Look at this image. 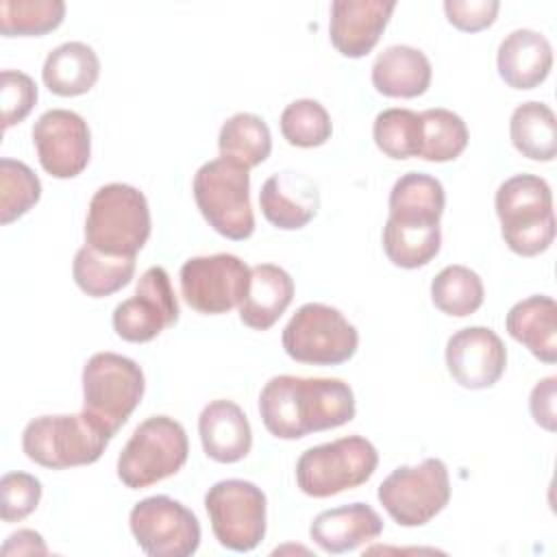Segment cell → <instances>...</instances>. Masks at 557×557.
Listing matches in <instances>:
<instances>
[{
  "mask_svg": "<svg viewBox=\"0 0 557 557\" xmlns=\"http://www.w3.org/2000/svg\"><path fill=\"white\" fill-rule=\"evenodd\" d=\"M191 189L202 218L215 233L235 242L248 239L255 233L246 165L226 157L207 161L194 174Z\"/></svg>",
  "mask_w": 557,
  "mask_h": 557,
  "instance_id": "cell-5",
  "label": "cell"
},
{
  "mask_svg": "<svg viewBox=\"0 0 557 557\" xmlns=\"http://www.w3.org/2000/svg\"><path fill=\"white\" fill-rule=\"evenodd\" d=\"M131 533L150 557H189L200 546V522L191 509L170 496H148L128 516Z\"/></svg>",
  "mask_w": 557,
  "mask_h": 557,
  "instance_id": "cell-12",
  "label": "cell"
},
{
  "mask_svg": "<svg viewBox=\"0 0 557 557\" xmlns=\"http://www.w3.org/2000/svg\"><path fill=\"white\" fill-rule=\"evenodd\" d=\"M507 333L544 363L557 361V305L537 294L516 302L505 318Z\"/></svg>",
  "mask_w": 557,
  "mask_h": 557,
  "instance_id": "cell-24",
  "label": "cell"
},
{
  "mask_svg": "<svg viewBox=\"0 0 557 557\" xmlns=\"http://www.w3.org/2000/svg\"><path fill=\"white\" fill-rule=\"evenodd\" d=\"M135 274V257L104 255L89 244L74 255L72 276L81 292L91 298H104L126 287Z\"/></svg>",
  "mask_w": 557,
  "mask_h": 557,
  "instance_id": "cell-28",
  "label": "cell"
},
{
  "mask_svg": "<svg viewBox=\"0 0 557 557\" xmlns=\"http://www.w3.org/2000/svg\"><path fill=\"white\" fill-rule=\"evenodd\" d=\"M422 122V139H420V152L418 157L424 161H453L457 159L466 146H468V126L450 109H426L420 113Z\"/></svg>",
  "mask_w": 557,
  "mask_h": 557,
  "instance_id": "cell-32",
  "label": "cell"
},
{
  "mask_svg": "<svg viewBox=\"0 0 557 557\" xmlns=\"http://www.w3.org/2000/svg\"><path fill=\"white\" fill-rule=\"evenodd\" d=\"M394 0H335L331 2L329 35L335 50L348 59L366 57L381 39Z\"/></svg>",
  "mask_w": 557,
  "mask_h": 557,
  "instance_id": "cell-17",
  "label": "cell"
},
{
  "mask_svg": "<svg viewBox=\"0 0 557 557\" xmlns=\"http://www.w3.org/2000/svg\"><path fill=\"white\" fill-rule=\"evenodd\" d=\"M431 61L413 46H387L372 63V85L389 98H418L431 85Z\"/></svg>",
  "mask_w": 557,
  "mask_h": 557,
  "instance_id": "cell-23",
  "label": "cell"
},
{
  "mask_svg": "<svg viewBox=\"0 0 557 557\" xmlns=\"http://www.w3.org/2000/svg\"><path fill=\"white\" fill-rule=\"evenodd\" d=\"M178 320V302L170 274L161 265L148 268L135 287V294L113 309L115 333L133 344L154 339L163 329Z\"/></svg>",
  "mask_w": 557,
  "mask_h": 557,
  "instance_id": "cell-14",
  "label": "cell"
},
{
  "mask_svg": "<svg viewBox=\"0 0 557 557\" xmlns=\"http://www.w3.org/2000/svg\"><path fill=\"white\" fill-rule=\"evenodd\" d=\"M372 137L376 148L389 159L418 157L422 139L420 113L400 107L385 109L374 117Z\"/></svg>",
  "mask_w": 557,
  "mask_h": 557,
  "instance_id": "cell-34",
  "label": "cell"
},
{
  "mask_svg": "<svg viewBox=\"0 0 557 557\" xmlns=\"http://www.w3.org/2000/svg\"><path fill=\"white\" fill-rule=\"evenodd\" d=\"M0 516L4 522H20L41 500V483L28 472H7L0 479Z\"/></svg>",
  "mask_w": 557,
  "mask_h": 557,
  "instance_id": "cell-37",
  "label": "cell"
},
{
  "mask_svg": "<svg viewBox=\"0 0 557 557\" xmlns=\"http://www.w3.org/2000/svg\"><path fill=\"white\" fill-rule=\"evenodd\" d=\"M220 157L233 159L248 170L263 163L272 152V135L268 124L255 113L231 115L218 135Z\"/></svg>",
  "mask_w": 557,
  "mask_h": 557,
  "instance_id": "cell-30",
  "label": "cell"
},
{
  "mask_svg": "<svg viewBox=\"0 0 557 557\" xmlns=\"http://www.w3.org/2000/svg\"><path fill=\"white\" fill-rule=\"evenodd\" d=\"M259 207L272 226L281 231H296L315 218L320 191L307 174L283 170L265 178L261 185Z\"/></svg>",
  "mask_w": 557,
  "mask_h": 557,
  "instance_id": "cell-18",
  "label": "cell"
},
{
  "mask_svg": "<svg viewBox=\"0 0 557 557\" xmlns=\"http://www.w3.org/2000/svg\"><path fill=\"white\" fill-rule=\"evenodd\" d=\"M376 466L374 444L361 435H346L307 448L296 461V483L302 494L326 498L363 485Z\"/></svg>",
  "mask_w": 557,
  "mask_h": 557,
  "instance_id": "cell-7",
  "label": "cell"
},
{
  "mask_svg": "<svg viewBox=\"0 0 557 557\" xmlns=\"http://www.w3.org/2000/svg\"><path fill=\"white\" fill-rule=\"evenodd\" d=\"M496 65L500 78L513 89H533L546 81L553 67L550 41L531 28H516L498 46Z\"/></svg>",
  "mask_w": 557,
  "mask_h": 557,
  "instance_id": "cell-21",
  "label": "cell"
},
{
  "mask_svg": "<svg viewBox=\"0 0 557 557\" xmlns=\"http://www.w3.org/2000/svg\"><path fill=\"white\" fill-rule=\"evenodd\" d=\"M263 426L278 440H300L355 418V394L342 379L272 376L259 394Z\"/></svg>",
  "mask_w": 557,
  "mask_h": 557,
  "instance_id": "cell-1",
  "label": "cell"
},
{
  "mask_svg": "<svg viewBox=\"0 0 557 557\" xmlns=\"http://www.w3.org/2000/svg\"><path fill=\"white\" fill-rule=\"evenodd\" d=\"M500 235L509 250L535 257L555 239V213L550 185L535 174H516L500 183L494 198Z\"/></svg>",
  "mask_w": 557,
  "mask_h": 557,
  "instance_id": "cell-2",
  "label": "cell"
},
{
  "mask_svg": "<svg viewBox=\"0 0 557 557\" xmlns=\"http://www.w3.org/2000/svg\"><path fill=\"white\" fill-rule=\"evenodd\" d=\"M189 453L183 424L170 416L146 418L117 457V476L128 490H144L176 474Z\"/></svg>",
  "mask_w": 557,
  "mask_h": 557,
  "instance_id": "cell-8",
  "label": "cell"
},
{
  "mask_svg": "<svg viewBox=\"0 0 557 557\" xmlns=\"http://www.w3.org/2000/svg\"><path fill=\"white\" fill-rule=\"evenodd\" d=\"M37 102L35 81L20 70H2L0 74V104H2V131L20 124Z\"/></svg>",
  "mask_w": 557,
  "mask_h": 557,
  "instance_id": "cell-38",
  "label": "cell"
},
{
  "mask_svg": "<svg viewBox=\"0 0 557 557\" xmlns=\"http://www.w3.org/2000/svg\"><path fill=\"white\" fill-rule=\"evenodd\" d=\"M41 196L37 174L22 161L0 159V222L11 224L30 211Z\"/></svg>",
  "mask_w": 557,
  "mask_h": 557,
  "instance_id": "cell-36",
  "label": "cell"
},
{
  "mask_svg": "<svg viewBox=\"0 0 557 557\" xmlns=\"http://www.w3.org/2000/svg\"><path fill=\"white\" fill-rule=\"evenodd\" d=\"M248 283L250 268L231 252L191 257L181 268V294L194 311L205 315L239 307Z\"/></svg>",
  "mask_w": 557,
  "mask_h": 557,
  "instance_id": "cell-13",
  "label": "cell"
},
{
  "mask_svg": "<svg viewBox=\"0 0 557 557\" xmlns=\"http://www.w3.org/2000/svg\"><path fill=\"white\" fill-rule=\"evenodd\" d=\"M48 546L44 537L33 529H20L2 544V555H46Z\"/></svg>",
  "mask_w": 557,
  "mask_h": 557,
  "instance_id": "cell-41",
  "label": "cell"
},
{
  "mask_svg": "<svg viewBox=\"0 0 557 557\" xmlns=\"http://www.w3.org/2000/svg\"><path fill=\"white\" fill-rule=\"evenodd\" d=\"M442 246L440 224H409L389 220L383 226V250L387 259L405 270L426 265Z\"/></svg>",
  "mask_w": 557,
  "mask_h": 557,
  "instance_id": "cell-29",
  "label": "cell"
},
{
  "mask_svg": "<svg viewBox=\"0 0 557 557\" xmlns=\"http://www.w3.org/2000/svg\"><path fill=\"white\" fill-rule=\"evenodd\" d=\"M555 387H557V379L555 376H546L542 379L529 398V409L531 416L535 420V424H540L546 431H555L557 429V416H555Z\"/></svg>",
  "mask_w": 557,
  "mask_h": 557,
  "instance_id": "cell-40",
  "label": "cell"
},
{
  "mask_svg": "<svg viewBox=\"0 0 557 557\" xmlns=\"http://www.w3.org/2000/svg\"><path fill=\"white\" fill-rule=\"evenodd\" d=\"M483 281L481 276L466 265H446L431 281V300L433 305L455 318H466L483 305Z\"/></svg>",
  "mask_w": 557,
  "mask_h": 557,
  "instance_id": "cell-31",
  "label": "cell"
},
{
  "mask_svg": "<svg viewBox=\"0 0 557 557\" xmlns=\"http://www.w3.org/2000/svg\"><path fill=\"white\" fill-rule=\"evenodd\" d=\"M509 135L513 148L531 161H553L557 154V120L544 102L518 104L509 120Z\"/></svg>",
  "mask_w": 557,
  "mask_h": 557,
  "instance_id": "cell-27",
  "label": "cell"
},
{
  "mask_svg": "<svg viewBox=\"0 0 557 557\" xmlns=\"http://www.w3.org/2000/svg\"><path fill=\"white\" fill-rule=\"evenodd\" d=\"M113 437L85 411L33 418L22 433V450L44 468L65 470L98 461Z\"/></svg>",
  "mask_w": 557,
  "mask_h": 557,
  "instance_id": "cell-6",
  "label": "cell"
},
{
  "mask_svg": "<svg viewBox=\"0 0 557 557\" xmlns=\"http://www.w3.org/2000/svg\"><path fill=\"white\" fill-rule=\"evenodd\" d=\"M198 433L205 455L218 463L242 461L252 446V429L244 409L226 398L202 407Z\"/></svg>",
  "mask_w": 557,
  "mask_h": 557,
  "instance_id": "cell-19",
  "label": "cell"
},
{
  "mask_svg": "<svg viewBox=\"0 0 557 557\" xmlns=\"http://www.w3.org/2000/svg\"><path fill=\"white\" fill-rule=\"evenodd\" d=\"M100 76V59L91 46L83 41H65L48 52L41 78L57 96L87 94Z\"/></svg>",
  "mask_w": 557,
  "mask_h": 557,
  "instance_id": "cell-25",
  "label": "cell"
},
{
  "mask_svg": "<svg viewBox=\"0 0 557 557\" xmlns=\"http://www.w3.org/2000/svg\"><path fill=\"white\" fill-rule=\"evenodd\" d=\"M359 346L357 329L331 305H302L283 329V350L298 363L339 366Z\"/></svg>",
  "mask_w": 557,
  "mask_h": 557,
  "instance_id": "cell-9",
  "label": "cell"
},
{
  "mask_svg": "<svg viewBox=\"0 0 557 557\" xmlns=\"http://www.w3.org/2000/svg\"><path fill=\"white\" fill-rule=\"evenodd\" d=\"M383 531L381 516L366 503H350L318 513L309 527V537L331 555L355 550Z\"/></svg>",
  "mask_w": 557,
  "mask_h": 557,
  "instance_id": "cell-20",
  "label": "cell"
},
{
  "mask_svg": "<svg viewBox=\"0 0 557 557\" xmlns=\"http://www.w3.org/2000/svg\"><path fill=\"white\" fill-rule=\"evenodd\" d=\"M265 494L250 481L224 479L205 494L215 540L235 553L257 548L265 535Z\"/></svg>",
  "mask_w": 557,
  "mask_h": 557,
  "instance_id": "cell-11",
  "label": "cell"
},
{
  "mask_svg": "<svg viewBox=\"0 0 557 557\" xmlns=\"http://www.w3.org/2000/svg\"><path fill=\"white\" fill-rule=\"evenodd\" d=\"M500 4L496 0H446L444 13L448 22L466 33H476L494 24Z\"/></svg>",
  "mask_w": 557,
  "mask_h": 557,
  "instance_id": "cell-39",
  "label": "cell"
},
{
  "mask_svg": "<svg viewBox=\"0 0 557 557\" xmlns=\"http://www.w3.org/2000/svg\"><path fill=\"white\" fill-rule=\"evenodd\" d=\"M379 503L400 527H422L450 500L448 468L429 457L418 466H398L379 485Z\"/></svg>",
  "mask_w": 557,
  "mask_h": 557,
  "instance_id": "cell-10",
  "label": "cell"
},
{
  "mask_svg": "<svg viewBox=\"0 0 557 557\" xmlns=\"http://www.w3.org/2000/svg\"><path fill=\"white\" fill-rule=\"evenodd\" d=\"M281 133L287 144L298 148L322 146L326 139H331L333 133L331 115L318 100H294L281 113Z\"/></svg>",
  "mask_w": 557,
  "mask_h": 557,
  "instance_id": "cell-35",
  "label": "cell"
},
{
  "mask_svg": "<svg viewBox=\"0 0 557 557\" xmlns=\"http://www.w3.org/2000/svg\"><path fill=\"white\" fill-rule=\"evenodd\" d=\"M450 376L466 389L492 387L505 372L507 348L487 326H466L446 342Z\"/></svg>",
  "mask_w": 557,
  "mask_h": 557,
  "instance_id": "cell-16",
  "label": "cell"
},
{
  "mask_svg": "<svg viewBox=\"0 0 557 557\" xmlns=\"http://www.w3.org/2000/svg\"><path fill=\"white\" fill-rule=\"evenodd\" d=\"M446 194L442 183L424 172L403 174L389 191V220L409 224H440Z\"/></svg>",
  "mask_w": 557,
  "mask_h": 557,
  "instance_id": "cell-26",
  "label": "cell"
},
{
  "mask_svg": "<svg viewBox=\"0 0 557 557\" xmlns=\"http://www.w3.org/2000/svg\"><path fill=\"white\" fill-rule=\"evenodd\" d=\"M33 144L41 168L54 178L78 176L91 154V133L83 115L70 109H50L33 124Z\"/></svg>",
  "mask_w": 557,
  "mask_h": 557,
  "instance_id": "cell-15",
  "label": "cell"
},
{
  "mask_svg": "<svg viewBox=\"0 0 557 557\" xmlns=\"http://www.w3.org/2000/svg\"><path fill=\"white\" fill-rule=\"evenodd\" d=\"M150 237L146 196L126 183L96 189L85 220V244L113 257H135Z\"/></svg>",
  "mask_w": 557,
  "mask_h": 557,
  "instance_id": "cell-3",
  "label": "cell"
},
{
  "mask_svg": "<svg viewBox=\"0 0 557 557\" xmlns=\"http://www.w3.org/2000/svg\"><path fill=\"white\" fill-rule=\"evenodd\" d=\"M65 17L61 0H2L0 33L4 37H39L54 30Z\"/></svg>",
  "mask_w": 557,
  "mask_h": 557,
  "instance_id": "cell-33",
  "label": "cell"
},
{
  "mask_svg": "<svg viewBox=\"0 0 557 557\" xmlns=\"http://www.w3.org/2000/svg\"><path fill=\"white\" fill-rule=\"evenodd\" d=\"M294 298V278L274 263H257L250 268V283L239 302V320L255 329L268 331L285 313Z\"/></svg>",
  "mask_w": 557,
  "mask_h": 557,
  "instance_id": "cell-22",
  "label": "cell"
},
{
  "mask_svg": "<svg viewBox=\"0 0 557 557\" xmlns=\"http://www.w3.org/2000/svg\"><path fill=\"white\" fill-rule=\"evenodd\" d=\"M146 389L137 361L117 352H96L83 366V411L115 435L141 403Z\"/></svg>",
  "mask_w": 557,
  "mask_h": 557,
  "instance_id": "cell-4",
  "label": "cell"
}]
</instances>
